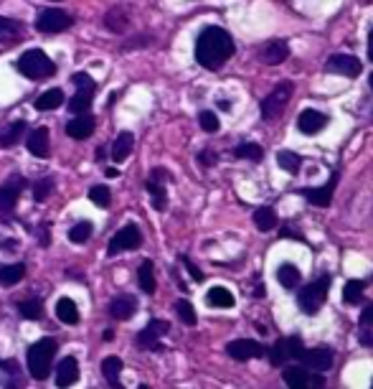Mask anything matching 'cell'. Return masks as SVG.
I'll return each instance as SVG.
<instances>
[{"instance_id": "cell-2", "label": "cell", "mask_w": 373, "mask_h": 389, "mask_svg": "<svg viewBox=\"0 0 373 389\" xmlns=\"http://www.w3.org/2000/svg\"><path fill=\"white\" fill-rule=\"evenodd\" d=\"M56 349H59V341L51 338V336H46V338H41V341L28 346L26 361H28V372H31L33 379H46L48 374H51Z\"/></svg>"}, {"instance_id": "cell-49", "label": "cell", "mask_w": 373, "mask_h": 389, "mask_svg": "<svg viewBox=\"0 0 373 389\" xmlns=\"http://www.w3.org/2000/svg\"><path fill=\"white\" fill-rule=\"evenodd\" d=\"M361 343H363V346H373V334H361Z\"/></svg>"}, {"instance_id": "cell-46", "label": "cell", "mask_w": 373, "mask_h": 389, "mask_svg": "<svg viewBox=\"0 0 373 389\" xmlns=\"http://www.w3.org/2000/svg\"><path fill=\"white\" fill-rule=\"evenodd\" d=\"M180 260H183V265L188 267V273L193 275V280H195V282H201V280H203V273H201V270H198V267H195L193 262L188 260V257H180Z\"/></svg>"}, {"instance_id": "cell-30", "label": "cell", "mask_w": 373, "mask_h": 389, "mask_svg": "<svg viewBox=\"0 0 373 389\" xmlns=\"http://www.w3.org/2000/svg\"><path fill=\"white\" fill-rule=\"evenodd\" d=\"M277 280H280V285L282 288H287V290H292V288H297V285H300V280H303V278H300V270H297L295 265H280L277 267Z\"/></svg>"}, {"instance_id": "cell-1", "label": "cell", "mask_w": 373, "mask_h": 389, "mask_svg": "<svg viewBox=\"0 0 373 389\" xmlns=\"http://www.w3.org/2000/svg\"><path fill=\"white\" fill-rule=\"evenodd\" d=\"M233 56V39L229 31L221 26H209L203 28L198 41H195V62L203 69H221L229 59Z\"/></svg>"}, {"instance_id": "cell-17", "label": "cell", "mask_w": 373, "mask_h": 389, "mask_svg": "<svg viewBox=\"0 0 373 389\" xmlns=\"http://www.w3.org/2000/svg\"><path fill=\"white\" fill-rule=\"evenodd\" d=\"M79 379V361L74 356H64L56 366V387L69 389Z\"/></svg>"}, {"instance_id": "cell-50", "label": "cell", "mask_w": 373, "mask_h": 389, "mask_svg": "<svg viewBox=\"0 0 373 389\" xmlns=\"http://www.w3.org/2000/svg\"><path fill=\"white\" fill-rule=\"evenodd\" d=\"M94 158H97V161H104V148H97V153H94Z\"/></svg>"}, {"instance_id": "cell-8", "label": "cell", "mask_w": 373, "mask_h": 389, "mask_svg": "<svg viewBox=\"0 0 373 389\" xmlns=\"http://www.w3.org/2000/svg\"><path fill=\"white\" fill-rule=\"evenodd\" d=\"M137 247H142V232L137 229V224H127L117 234H112V239L107 244V255L115 257L117 252H127V249H137Z\"/></svg>"}, {"instance_id": "cell-21", "label": "cell", "mask_w": 373, "mask_h": 389, "mask_svg": "<svg viewBox=\"0 0 373 389\" xmlns=\"http://www.w3.org/2000/svg\"><path fill=\"white\" fill-rule=\"evenodd\" d=\"M135 311H137V298L135 296H117L115 300L109 303V316L115 320L133 318Z\"/></svg>"}, {"instance_id": "cell-47", "label": "cell", "mask_w": 373, "mask_h": 389, "mask_svg": "<svg viewBox=\"0 0 373 389\" xmlns=\"http://www.w3.org/2000/svg\"><path fill=\"white\" fill-rule=\"evenodd\" d=\"M361 323H363V326H373V303L363 308V313H361Z\"/></svg>"}, {"instance_id": "cell-53", "label": "cell", "mask_w": 373, "mask_h": 389, "mask_svg": "<svg viewBox=\"0 0 373 389\" xmlns=\"http://www.w3.org/2000/svg\"><path fill=\"white\" fill-rule=\"evenodd\" d=\"M368 59L373 62V48H368Z\"/></svg>"}, {"instance_id": "cell-56", "label": "cell", "mask_w": 373, "mask_h": 389, "mask_svg": "<svg viewBox=\"0 0 373 389\" xmlns=\"http://www.w3.org/2000/svg\"><path fill=\"white\" fill-rule=\"evenodd\" d=\"M51 3H59V0H51Z\"/></svg>"}, {"instance_id": "cell-51", "label": "cell", "mask_w": 373, "mask_h": 389, "mask_svg": "<svg viewBox=\"0 0 373 389\" xmlns=\"http://www.w3.org/2000/svg\"><path fill=\"white\" fill-rule=\"evenodd\" d=\"M107 176H109V179H117V176H119V171H117V168H107Z\"/></svg>"}, {"instance_id": "cell-28", "label": "cell", "mask_w": 373, "mask_h": 389, "mask_svg": "<svg viewBox=\"0 0 373 389\" xmlns=\"http://www.w3.org/2000/svg\"><path fill=\"white\" fill-rule=\"evenodd\" d=\"M56 316L66 323V326H77L79 323V308L77 303L71 300V298H61L59 303H56Z\"/></svg>"}, {"instance_id": "cell-26", "label": "cell", "mask_w": 373, "mask_h": 389, "mask_svg": "<svg viewBox=\"0 0 373 389\" xmlns=\"http://www.w3.org/2000/svg\"><path fill=\"white\" fill-rule=\"evenodd\" d=\"M23 39V26L13 18L0 16V44H16Z\"/></svg>"}, {"instance_id": "cell-24", "label": "cell", "mask_w": 373, "mask_h": 389, "mask_svg": "<svg viewBox=\"0 0 373 389\" xmlns=\"http://www.w3.org/2000/svg\"><path fill=\"white\" fill-rule=\"evenodd\" d=\"M133 148H135L133 133H119L115 138V143H112V161L115 163H124L130 158V153H133Z\"/></svg>"}, {"instance_id": "cell-31", "label": "cell", "mask_w": 373, "mask_h": 389, "mask_svg": "<svg viewBox=\"0 0 373 389\" xmlns=\"http://www.w3.org/2000/svg\"><path fill=\"white\" fill-rule=\"evenodd\" d=\"M137 280H140L142 293H148V296H153V293H155V273H153V260H145V262L140 265V270H137Z\"/></svg>"}, {"instance_id": "cell-37", "label": "cell", "mask_w": 373, "mask_h": 389, "mask_svg": "<svg viewBox=\"0 0 373 389\" xmlns=\"http://www.w3.org/2000/svg\"><path fill=\"white\" fill-rule=\"evenodd\" d=\"M145 186H148L150 196H153V206H155L157 211H165V209H168V194H165L163 183H157V181H148Z\"/></svg>"}, {"instance_id": "cell-27", "label": "cell", "mask_w": 373, "mask_h": 389, "mask_svg": "<svg viewBox=\"0 0 373 389\" xmlns=\"http://www.w3.org/2000/svg\"><path fill=\"white\" fill-rule=\"evenodd\" d=\"M206 303H209L211 308H233V305H236V298H233L231 290H226V288H221V285H216V288L209 290Z\"/></svg>"}, {"instance_id": "cell-12", "label": "cell", "mask_w": 373, "mask_h": 389, "mask_svg": "<svg viewBox=\"0 0 373 389\" xmlns=\"http://www.w3.org/2000/svg\"><path fill=\"white\" fill-rule=\"evenodd\" d=\"M26 188V179L23 176H10L3 186H0V211L3 214H8V211L16 209L18 199H21V194H23Z\"/></svg>"}, {"instance_id": "cell-54", "label": "cell", "mask_w": 373, "mask_h": 389, "mask_svg": "<svg viewBox=\"0 0 373 389\" xmlns=\"http://www.w3.org/2000/svg\"><path fill=\"white\" fill-rule=\"evenodd\" d=\"M137 389H150V387H145V384H142V387H137Z\"/></svg>"}, {"instance_id": "cell-36", "label": "cell", "mask_w": 373, "mask_h": 389, "mask_svg": "<svg viewBox=\"0 0 373 389\" xmlns=\"http://www.w3.org/2000/svg\"><path fill=\"white\" fill-rule=\"evenodd\" d=\"M18 311H21V316L28 320H36L44 316V300H39V298H28V300H21L18 303Z\"/></svg>"}, {"instance_id": "cell-33", "label": "cell", "mask_w": 373, "mask_h": 389, "mask_svg": "<svg viewBox=\"0 0 373 389\" xmlns=\"http://www.w3.org/2000/svg\"><path fill=\"white\" fill-rule=\"evenodd\" d=\"M23 133H26V123H23V120L13 123L8 130H6V133L0 135V148H13V145H18V141L23 138Z\"/></svg>"}, {"instance_id": "cell-11", "label": "cell", "mask_w": 373, "mask_h": 389, "mask_svg": "<svg viewBox=\"0 0 373 389\" xmlns=\"http://www.w3.org/2000/svg\"><path fill=\"white\" fill-rule=\"evenodd\" d=\"M171 331V323L163 318H153L148 323V326L142 328L140 334H137V338H135V343L140 346V349H150V351H160V336H165Z\"/></svg>"}, {"instance_id": "cell-4", "label": "cell", "mask_w": 373, "mask_h": 389, "mask_svg": "<svg viewBox=\"0 0 373 389\" xmlns=\"http://www.w3.org/2000/svg\"><path fill=\"white\" fill-rule=\"evenodd\" d=\"M71 82H74V87H77V92H74V97L69 100V109L77 117L86 115V112H89V107H92V102H94L97 84H94V79L89 77L86 71H77V74L71 77Z\"/></svg>"}, {"instance_id": "cell-57", "label": "cell", "mask_w": 373, "mask_h": 389, "mask_svg": "<svg viewBox=\"0 0 373 389\" xmlns=\"http://www.w3.org/2000/svg\"><path fill=\"white\" fill-rule=\"evenodd\" d=\"M371 389H373V381H371Z\"/></svg>"}, {"instance_id": "cell-18", "label": "cell", "mask_w": 373, "mask_h": 389, "mask_svg": "<svg viewBox=\"0 0 373 389\" xmlns=\"http://www.w3.org/2000/svg\"><path fill=\"white\" fill-rule=\"evenodd\" d=\"M325 125H327V117L323 112H318V109H303L300 117H297V127L305 135L320 133V130H325Z\"/></svg>"}, {"instance_id": "cell-25", "label": "cell", "mask_w": 373, "mask_h": 389, "mask_svg": "<svg viewBox=\"0 0 373 389\" xmlns=\"http://www.w3.org/2000/svg\"><path fill=\"white\" fill-rule=\"evenodd\" d=\"M122 359L119 356H107L102 361V374H104V379L109 381V387L112 389H124L119 384V374H122Z\"/></svg>"}, {"instance_id": "cell-32", "label": "cell", "mask_w": 373, "mask_h": 389, "mask_svg": "<svg viewBox=\"0 0 373 389\" xmlns=\"http://www.w3.org/2000/svg\"><path fill=\"white\" fill-rule=\"evenodd\" d=\"M26 275V265H6L0 267V285H6V288H10V285H18V282L23 280Z\"/></svg>"}, {"instance_id": "cell-41", "label": "cell", "mask_w": 373, "mask_h": 389, "mask_svg": "<svg viewBox=\"0 0 373 389\" xmlns=\"http://www.w3.org/2000/svg\"><path fill=\"white\" fill-rule=\"evenodd\" d=\"M56 186V181L51 179V176H44V179H39L36 183H33V199L39 203H44L51 196V191H54Z\"/></svg>"}, {"instance_id": "cell-48", "label": "cell", "mask_w": 373, "mask_h": 389, "mask_svg": "<svg viewBox=\"0 0 373 389\" xmlns=\"http://www.w3.org/2000/svg\"><path fill=\"white\" fill-rule=\"evenodd\" d=\"M201 163L203 165H213V163H216V156H213L211 150H203V153H201Z\"/></svg>"}, {"instance_id": "cell-15", "label": "cell", "mask_w": 373, "mask_h": 389, "mask_svg": "<svg viewBox=\"0 0 373 389\" xmlns=\"http://www.w3.org/2000/svg\"><path fill=\"white\" fill-rule=\"evenodd\" d=\"M226 354L231 359H236V361H249V359H254V356H262L265 349H262V343H257V341L236 338V341H231L226 346Z\"/></svg>"}, {"instance_id": "cell-10", "label": "cell", "mask_w": 373, "mask_h": 389, "mask_svg": "<svg viewBox=\"0 0 373 389\" xmlns=\"http://www.w3.org/2000/svg\"><path fill=\"white\" fill-rule=\"evenodd\" d=\"M282 377L289 389H323V384H325L323 377H312L305 366H287Z\"/></svg>"}, {"instance_id": "cell-6", "label": "cell", "mask_w": 373, "mask_h": 389, "mask_svg": "<svg viewBox=\"0 0 373 389\" xmlns=\"http://www.w3.org/2000/svg\"><path fill=\"white\" fill-rule=\"evenodd\" d=\"M289 97H292V84L289 82H282V84L274 87V92L262 102V117L267 123H272L282 115V109L287 107Z\"/></svg>"}, {"instance_id": "cell-20", "label": "cell", "mask_w": 373, "mask_h": 389, "mask_svg": "<svg viewBox=\"0 0 373 389\" xmlns=\"http://www.w3.org/2000/svg\"><path fill=\"white\" fill-rule=\"evenodd\" d=\"M94 117L92 115H79L74 120L66 123V135L74 138V141H86V138H92L94 133Z\"/></svg>"}, {"instance_id": "cell-55", "label": "cell", "mask_w": 373, "mask_h": 389, "mask_svg": "<svg viewBox=\"0 0 373 389\" xmlns=\"http://www.w3.org/2000/svg\"><path fill=\"white\" fill-rule=\"evenodd\" d=\"M371 89H373V74H371Z\"/></svg>"}, {"instance_id": "cell-40", "label": "cell", "mask_w": 373, "mask_h": 389, "mask_svg": "<svg viewBox=\"0 0 373 389\" xmlns=\"http://www.w3.org/2000/svg\"><path fill=\"white\" fill-rule=\"evenodd\" d=\"M277 163H280V168H285V171L297 173L300 165H303V158L297 156V153H292V150H280V153H277Z\"/></svg>"}, {"instance_id": "cell-13", "label": "cell", "mask_w": 373, "mask_h": 389, "mask_svg": "<svg viewBox=\"0 0 373 389\" xmlns=\"http://www.w3.org/2000/svg\"><path fill=\"white\" fill-rule=\"evenodd\" d=\"M0 387L3 389H23L26 387V377L23 369L16 359H6L0 364Z\"/></svg>"}, {"instance_id": "cell-19", "label": "cell", "mask_w": 373, "mask_h": 389, "mask_svg": "<svg viewBox=\"0 0 373 389\" xmlns=\"http://www.w3.org/2000/svg\"><path fill=\"white\" fill-rule=\"evenodd\" d=\"M26 145H28V150H31L36 158H48V153H51L48 127H36V130H31L28 138H26Z\"/></svg>"}, {"instance_id": "cell-43", "label": "cell", "mask_w": 373, "mask_h": 389, "mask_svg": "<svg viewBox=\"0 0 373 389\" xmlns=\"http://www.w3.org/2000/svg\"><path fill=\"white\" fill-rule=\"evenodd\" d=\"M175 313H178V318L183 320L186 326H195V320H198L191 300H178V303H175Z\"/></svg>"}, {"instance_id": "cell-16", "label": "cell", "mask_w": 373, "mask_h": 389, "mask_svg": "<svg viewBox=\"0 0 373 389\" xmlns=\"http://www.w3.org/2000/svg\"><path fill=\"white\" fill-rule=\"evenodd\" d=\"M300 361L305 364V369L310 372H325L333 366V351L330 349H305Z\"/></svg>"}, {"instance_id": "cell-7", "label": "cell", "mask_w": 373, "mask_h": 389, "mask_svg": "<svg viewBox=\"0 0 373 389\" xmlns=\"http://www.w3.org/2000/svg\"><path fill=\"white\" fill-rule=\"evenodd\" d=\"M71 26H74V18L66 10H59V8L41 10L39 18H36V28L41 33H61V31H69Z\"/></svg>"}, {"instance_id": "cell-42", "label": "cell", "mask_w": 373, "mask_h": 389, "mask_svg": "<svg viewBox=\"0 0 373 389\" xmlns=\"http://www.w3.org/2000/svg\"><path fill=\"white\" fill-rule=\"evenodd\" d=\"M89 201L94 203V206H99V209H109V203H112V194H109L107 186H92L89 188Z\"/></svg>"}, {"instance_id": "cell-23", "label": "cell", "mask_w": 373, "mask_h": 389, "mask_svg": "<svg viewBox=\"0 0 373 389\" xmlns=\"http://www.w3.org/2000/svg\"><path fill=\"white\" fill-rule=\"evenodd\" d=\"M289 56V46L285 41H269L265 48H262V62L269 64V66H277Z\"/></svg>"}, {"instance_id": "cell-52", "label": "cell", "mask_w": 373, "mask_h": 389, "mask_svg": "<svg viewBox=\"0 0 373 389\" xmlns=\"http://www.w3.org/2000/svg\"><path fill=\"white\" fill-rule=\"evenodd\" d=\"M368 48H373V28H371V33H368Z\"/></svg>"}, {"instance_id": "cell-22", "label": "cell", "mask_w": 373, "mask_h": 389, "mask_svg": "<svg viewBox=\"0 0 373 389\" xmlns=\"http://www.w3.org/2000/svg\"><path fill=\"white\" fill-rule=\"evenodd\" d=\"M335 179H338V176H333V181H330L327 186H323V188H305L303 196L312 203V206H320V209H325V206H330V201H333Z\"/></svg>"}, {"instance_id": "cell-45", "label": "cell", "mask_w": 373, "mask_h": 389, "mask_svg": "<svg viewBox=\"0 0 373 389\" xmlns=\"http://www.w3.org/2000/svg\"><path fill=\"white\" fill-rule=\"evenodd\" d=\"M198 123H201V127L206 133H216L218 130V117L213 115V112H201V115H198Z\"/></svg>"}, {"instance_id": "cell-5", "label": "cell", "mask_w": 373, "mask_h": 389, "mask_svg": "<svg viewBox=\"0 0 373 389\" xmlns=\"http://www.w3.org/2000/svg\"><path fill=\"white\" fill-rule=\"evenodd\" d=\"M327 288H330V278L323 275L320 280L310 282V285H305L300 290V296H297V303L303 308L305 313H318L325 303V296H327Z\"/></svg>"}, {"instance_id": "cell-9", "label": "cell", "mask_w": 373, "mask_h": 389, "mask_svg": "<svg viewBox=\"0 0 373 389\" xmlns=\"http://www.w3.org/2000/svg\"><path fill=\"white\" fill-rule=\"evenodd\" d=\"M303 341L297 338V336H289V338H280V341L274 343L272 349H269V361H272L274 366H282L285 361H289V359H300L303 356Z\"/></svg>"}, {"instance_id": "cell-34", "label": "cell", "mask_w": 373, "mask_h": 389, "mask_svg": "<svg viewBox=\"0 0 373 389\" xmlns=\"http://www.w3.org/2000/svg\"><path fill=\"white\" fill-rule=\"evenodd\" d=\"M254 224H257L259 232H269V229H274V226H277V214H274V209L262 206V209L254 211Z\"/></svg>"}, {"instance_id": "cell-29", "label": "cell", "mask_w": 373, "mask_h": 389, "mask_svg": "<svg viewBox=\"0 0 373 389\" xmlns=\"http://www.w3.org/2000/svg\"><path fill=\"white\" fill-rule=\"evenodd\" d=\"M61 105H64V92L59 89V87H54V89H46V92H44L39 100H36V109H44V112L61 107Z\"/></svg>"}, {"instance_id": "cell-44", "label": "cell", "mask_w": 373, "mask_h": 389, "mask_svg": "<svg viewBox=\"0 0 373 389\" xmlns=\"http://www.w3.org/2000/svg\"><path fill=\"white\" fill-rule=\"evenodd\" d=\"M104 24H107V28L109 31H115V33H122L124 28H127V16H122V10H109L107 13V21H104Z\"/></svg>"}, {"instance_id": "cell-58", "label": "cell", "mask_w": 373, "mask_h": 389, "mask_svg": "<svg viewBox=\"0 0 373 389\" xmlns=\"http://www.w3.org/2000/svg\"><path fill=\"white\" fill-rule=\"evenodd\" d=\"M0 364H3V361H0Z\"/></svg>"}, {"instance_id": "cell-35", "label": "cell", "mask_w": 373, "mask_h": 389, "mask_svg": "<svg viewBox=\"0 0 373 389\" xmlns=\"http://www.w3.org/2000/svg\"><path fill=\"white\" fill-rule=\"evenodd\" d=\"M233 156L241 158V161H251V163H259L265 158V150L259 148L257 143H241L239 148L233 150Z\"/></svg>"}, {"instance_id": "cell-39", "label": "cell", "mask_w": 373, "mask_h": 389, "mask_svg": "<svg viewBox=\"0 0 373 389\" xmlns=\"http://www.w3.org/2000/svg\"><path fill=\"white\" fill-rule=\"evenodd\" d=\"M363 288H365V282H363V280H350V282H345V288H343V303L356 305L358 300H361V296H363Z\"/></svg>"}, {"instance_id": "cell-14", "label": "cell", "mask_w": 373, "mask_h": 389, "mask_svg": "<svg viewBox=\"0 0 373 389\" xmlns=\"http://www.w3.org/2000/svg\"><path fill=\"white\" fill-rule=\"evenodd\" d=\"M325 69L333 71V74H341V77H358L361 74V62L350 54H335L327 59Z\"/></svg>"}, {"instance_id": "cell-38", "label": "cell", "mask_w": 373, "mask_h": 389, "mask_svg": "<svg viewBox=\"0 0 373 389\" xmlns=\"http://www.w3.org/2000/svg\"><path fill=\"white\" fill-rule=\"evenodd\" d=\"M94 226L92 221H77V224L69 229V242H74V244H84L89 237H92Z\"/></svg>"}, {"instance_id": "cell-3", "label": "cell", "mask_w": 373, "mask_h": 389, "mask_svg": "<svg viewBox=\"0 0 373 389\" xmlns=\"http://www.w3.org/2000/svg\"><path fill=\"white\" fill-rule=\"evenodd\" d=\"M18 71H21L26 79L44 82V79L54 77L56 64L51 62V59L41 51V48H28V51L21 54V59H18Z\"/></svg>"}]
</instances>
